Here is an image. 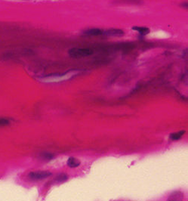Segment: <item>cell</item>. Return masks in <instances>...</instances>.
<instances>
[{"mask_svg": "<svg viewBox=\"0 0 188 201\" xmlns=\"http://www.w3.org/2000/svg\"><path fill=\"white\" fill-rule=\"evenodd\" d=\"M67 165L70 168H76L80 165V161L75 157H70L67 161Z\"/></svg>", "mask_w": 188, "mask_h": 201, "instance_id": "52a82bcc", "label": "cell"}, {"mask_svg": "<svg viewBox=\"0 0 188 201\" xmlns=\"http://www.w3.org/2000/svg\"><path fill=\"white\" fill-rule=\"evenodd\" d=\"M104 30H101L98 28H91V29H87V30H84L83 34L85 36H101L103 34Z\"/></svg>", "mask_w": 188, "mask_h": 201, "instance_id": "5b68a950", "label": "cell"}, {"mask_svg": "<svg viewBox=\"0 0 188 201\" xmlns=\"http://www.w3.org/2000/svg\"><path fill=\"white\" fill-rule=\"evenodd\" d=\"M81 70H70V71H67L64 73H61V74H54V75H49V76H46L42 77L43 79H54V80H56V79H67V78H70L73 76H76L77 74H79L80 73Z\"/></svg>", "mask_w": 188, "mask_h": 201, "instance_id": "7a4b0ae2", "label": "cell"}, {"mask_svg": "<svg viewBox=\"0 0 188 201\" xmlns=\"http://www.w3.org/2000/svg\"><path fill=\"white\" fill-rule=\"evenodd\" d=\"M125 34L124 31L120 29H109L103 31V34L107 36H123Z\"/></svg>", "mask_w": 188, "mask_h": 201, "instance_id": "277c9868", "label": "cell"}, {"mask_svg": "<svg viewBox=\"0 0 188 201\" xmlns=\"http://www.w3.org/2000/svg\"><path fill=\"white\" fill-rule=\"evenodd\" d=\"M132 30L137 31L139 33H140L141 35H143V36H145V35L148 34V33H150V29L147 28V27H137V26H135V27H132Z\"/></svg>", "mask_w": 188, "mask_h": 201, "instance_id": "ba28073f", "label": "cell"}, {"mask_svg": "<svg viewBox=\"0 0 188 201\" xmlns=\"http://www.w3.org/2000/svg\"><path fill=\"white\" fill-rule=\"evenodd\" d=\"M184 133H185V131H184V130H183V131L178 132L172 133V134H171L170 136V139L173 141L178 140V139H180L183 136H184Z\"/></svg>", "mask_w": 188, "mask_h": 201, "instance_id": "9c48e42d", "label": "cell"}, {"mask_svg": "<svg viewBox=\"0 0 188 201\" xmlns=\"http://www.w3.org/2000/svg\"><path fill=\"white\" fill-rule=\"evenodd\" d=\"M51 173L48 171H38V172H32L29 174L30 179L33 180H40V179H44L50 176Z\"/></svg>", "mask_w": 188, "mask_h": 201, "instance_id": "3957f363", "label": "cell"}, {"mask_svg": "<svg viewBox=\"0 0 188 201\" xmlns=\"http://www.w3.org/2000/svg\"><path fill=\"white\" fill-rule=\"evenodd\" d=\"M67 176L65 174H61L59 175V176H57V178H56V180L58 181V182H64L65 180H67Z\"/></svg>", "mask_w": 188, "mask_h": 201, "instance_id": "30bf717a", "label": "cell"}, {"mask_svg": "<svg viewBox=\"0 0 188 201\" xmlns=\"http://www.w3.org/2000/svg\"><path fill=\"white\" fill-rule=\"evenodd\" d=\"M9 124V121L6 119H0V126H4Z\"/></svg>", "mask_w": 188, "mask_h": 201, "instance_id": "7c38bea8", "label": "cell"}, {"mask_svg": "<svg viewBox=\"0 0 188 201\" xmlns=\"http://www.w3.org/2000/svg\"><path fill=\"white\" fill-rule=\"evenodd\" d=\"M42 156L45 159H51L53 158V155L49 153H44Z\"/></svg>", "mask_w": 188, "mask_h": 201, "instance_id": "8fae6325", "label": "cell"}, {"mask_svg": "<svg viewBox=\"0 0 188 201\" xmlns=\"http://www.w3.org/2000/svg\"><path fill=\"white\" fill-rule=\"evenodd\" d=\"M93 54V51L90 49L73 48L69 51V55L73 58H81L90 56Z\"/></svg>", "mask_w": 188, "mask_h": 201, "instance_id": "6da1fadb", "label": "cell"}, {"mask_svg": "<svg viewBox=\"0 0 188 201\" xmlns=\"http://www.w3.org/2000/svg\"><path fill=\"white\" fill-rule=\"evenodd\" d=\"M184 195L181 191H175L169 196L168 201H183Z\"/></svg>", "mask_w": 188, "mask_h": 201, "instance_id": "8992f818", "label": "cell"}]
</instances>
